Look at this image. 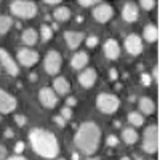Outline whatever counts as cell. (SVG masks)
<instances>
[{"instance_id":"cell-1","label":"cell","mask_w":160,"mask_h":160,"mask_svg":"<svg viewBox=\"0 0 160 160\" xmlns=\"http://www.w3.org/2000/svg\"><path fill=\"white\" fill-rule=\"evenodd\" d=\"M29 142L37 155L43 158H56L59 154V142L51 131L45 128H34L29 133Z\"/></svg>"},{"instance_id":"cell-2","label":"cell","mask_w":160,"mask_h":160,"mask_svg":"<svg viewBox=\"0 0 160 160\" xmlns=\"http://www.w3.org/2000/svg\"><path fill=\"white\" fill-rule=\"evenodd\" d=\"M74 142L82 154L93 155L98 151L101 142V128L95 122H83L75 133Z\"/></svg>"},{"instance_id":"cell-3","label":"cell","mask_w":160,"mask_h":160,"mask_svg":"<svg viewBox=\"0 0 160 160\" xmlns=\"http://www.w3.org/2000/svg\"><path fill=\"white\" fill-rule=\"evenodd\" d=\"M10 11L11 15H15L18 18L31 19L37 15V5L29 0H15L10 3Z\"/></svg>"},{"instance_id":"cell-4","label":"cell","mask_w":160,"mask_h":160,"mask_svg":"<svg viewBox=\"0 0 160 160\" xmlns=\"http://www.w3.org/2000/svg\"><path fill=\"white\" fill-rule=\"evenodd\" d=\"M96 108L102 114H114L120 108V99L112 93H99L96 98Z\"/></svg>"},{"instance_id":"cell-5","label":"cell","mask_w":160,"mask_h":160,"mask_svg":"<svg viewBox=\"0 0 160 160\" xmlns=\"http://www.w3.org/2000/svg\"><path fill=\"white\" fill-rule=\"evenodd\" d=\"M142 149L148 154H155L158 151V127L149 125L142 133Z\"/></svg>"},{"instance_id":"cell-6","label":"cell","mask_w":160,"mask_h":160,"mask_svg":"<svg viewBox=\"0 0 160 160\" xmlns=\"http://www.w3.org/2000/svg\"><path fill=\"white\" fill-rule=\"evenodd\" d=\"M43 66H45V71L48 75H56L61 71V66H62V56L61 53L56 50H50L47 51L45 59H43Z\"/></svg>"},{"instance_id":"cell-7","label":"cell","mask_w":160,"mask_h":160,"mask_svg":"<svg viewBox=\"0 0 160 160\" xmlns=\"http://www.w3.org/2000/svg\"><path fill=\"white\" fill-rule=\"evenodd\" d=\"M0 66L5 69V72L11 77H18L19 75V68H18V64L16 61L11 58V55L3 50V48H0Z\"/></svg>"},{"instance_id":"cell-8","label":"cell","mask_w":160,"mask_h":160,"mask_svg":"<svg viewBox=\"0 0 160 160\" xmlns=\"http://www.w3.org/2000/svg\"><path fill=\"white\" fill-rule=\"evenodd\" d=\"M16 58H18V62L21 66H24V68H32V66H35L38 62V58L40 56H38V53L35 50L26 47V48H21L18 51Z\"/></svg>"},{"instance_id":"cell-9","label":"cell","mask_w":160,"mask_h":160,"mask_svg":"<svg viewBox=\"0 0 160 160\" xmlns=\"http://www.w3.org/2000/svg\"><path fill=\"white\" fill-rule=\"evenodd\" d=\"M112 16H114V10L109 3H106V2H98L96 7L93 8V18L101 24L108 22Z\"/></svg>"},{"instance_id":"cell-10","label":"cell","mask_w":160,"mask_h":160,"mask_svg":"<svg viewBox=\"0 0 160 160\" xmlns=\"http://www.w3.org/2000/svg\"><path fill=\"white\" fill-rule=\"evenodd\" d=\"M38 101L42 102L43 108L53 109V108H56V104H58V95L51 88L43 87L42 90L38 91Z\"/></svg>"},{"instance_id":"cell-11","label":"cell","mask_w":160,"mask_h":160,"mask_svg":"<svg viewBox=\"0 0 160 160\" xmlns=\"http://www.w3.org/2000/svg\"><path fill=\"white\" fill-rule=\"evenodd\" d=\"M16 106L18 102L15 96H11L8 91L0 88V114H11L16 109Z\"/></svg>"},{"instance_id":"cell-12","label":"cell","mask_w":160,"mask_h":160,"mask_svg":"<svg viewBox=\"0 0 160 160\" xmlns=\"http://www.w3.org/2000/svg\"><path fill=\"white\" fill-rule=\"evenodd\" d=\"M125 50L130 53V55L136 56L142 51V42H141V37L136 34H130L125 37Z\"/></svg>"},{"instance_id":"cell-13","label":"cell","mask_w":160,"mask_h":160,"mask_svg":"<svg viewBox=\"0 0 160 160\" xmlns=\"http://www.w3.org/2000/svg\"><path fill=\"white\" fill-rule=\"evenodd\" d=\"M64 40H66V43H68V47L71 50H77L85 40V34L83 32H75V31H66Z\"/></svg>"},{"instance_id":"cell-14","label":"cell","mask_w":160,"mask_h":160,"mask_svg":"<svg viewBox=\"0 0 160 160\" xmlns=\"http://www.w3.org/2000/svg\"><path fill=\"white\" fill-rule=\"evenodd\" d=\"M96 78H98L96 71L93 69V68H88V69H85V71L80 72V75H78V83L82 85L83 88H91L93 85L96 83Z\"/></svg>"},{"instance_id":"cell-15","label":"cell","mask_w":160,"mask_h":160,"mask_svg":"<svg viewBox=\"0 0 160 160\" xmlns=\"http://www.w3.org/2000/svg\"><path fill=\"white\" fill-rule=\"evenodd\" d=\"M104 55L111 61H114L120 56V45L115 38H108L104 42Z\"/></svg>"},{"instance_id":"cell-16","label":"cell","mask_w":160,"mask_h":160,"mask_svg":"<svg viewBox=\"0 0 160 160\" xmlns=\"http://www.w3.org/2000/svg\"><path fill=\"white\" fill-rule=\"evenodd\" d=\"M138 15H139V8L136 3H133V2H127L122 8V18L123 21L127 22H135L138 19Z\"/></svg>"},{"instance_id":"cell-17","label":"cell","mask_w":160,"mask_h":160,"mask_svg":"<svg viewBox=\"0 0 160 160\" xmlns=\"http://www.w3.org/2000/svg\"><path fill=\"white\" fill-rule=\"evenodd\" d=\"M53 91L56 95H68L71 91V83L66 77H56L53 80Z\"/></svg>"},{"instance_id":"cell-18","label":"cell","mask_w":160,"mask_h":160,"mask_svg":"<svg viewBox=\"0 0 160 160\" xmlns=\"http://www.w3.org/2000/svg\"><path fill=\"white\" fill-rule=\"evenodd\" d=\"M87 64H88V55H87L85 51H77L75 55L72 56V59H71V66H72L75 71L85 69Z\"/></svg>"},{"instance_id":"cell-19","label":"cell","mask_w":160,"mask_h":160,"mask_svg":"<svg viewBox=\"0 0 160 160\" xmlns=\"http://www.w3.org/2000/svg\"><path fill=\"white\" fill-rule=\"evenodd\" d=\"M138 106H139V109H141V115L144 114V115H152L154 112H155V104H154V101L151 99V98H141L139 101H138Z\"/></svg>"},{"instance_id":"cell-20","label":"cell","mask_w":160,"mask_h":160,"mask_svg":"<svg viewBox=\"0 0 160 160\" xmlns=\"http://www.w3.org/2000/svg\"><path fill=\"white\" fill-rule=\"evenodd\" d=\"M21 38H22V43H24V45H28V48H29V47L35 45V42L38 40V32H37L35 29L29 28V29L22 31V35H21Z\"/></svg>"},{"instance_id":"cell-21","label":"cell","mask_w":160,"mask_h":160,"mask_svg":"<svg viewBox=\"0 0 160 160\" xmlns=\"http://www.w3.org/2000/svg\"><path fill=\"white\" fill-rule=\"evenodd\" d=\"M144 38H146V42H149V43H154L158 40V29H157V26L154 24H148L144 28V32H142Z\"/></svg>"},{"instance_id":"cell-22","label":"cell","mask_w":160,"mask_h":160,"mask_svg":"<svg viewBox=\"0 0 160 160\" xmlns=\"http://www.w3.org/2000/svg\"><path fill=\"white\" fill-rule=\"evenodd\" d=\"M122 139L127 144H135L139 139V135L135 128H123L122 130Z\"/></svg>"},{"instance_id":"cell-23","label":"cell","mask_w":160,"mask_h":160,"mask_svg":"<svg viewBox=\"0 0 160 160\" xmlns=\"http://www.w3.org/2000/svg\"><path fill=\"white\" fill-rule=\"evenodd\" d=\"M53 16H55V19L59 21V22H66V21L71 19V10L68 7H58L55 10V13H53Z\"/></svg>"},{"instance_id":"cell-24","label":"cell","mask_w":160,"mask_h":160,"mask_svg":"<svg viewBox=\"0 0 160 160\" xmlns=\"http://www.w3.org/2000/svg\"><path fill=\"white\" fill-rule=\"evenodd\" d=\"M13 26V19L7 15H2L0 16V35H5Z\"/></svg>"},{"instance_id":"cell-25","label":"cell","mask_w":160,"mask_h":160,"mask_svg":"<svg viewBox=\"0 0 160 160\" xmlns=\"http://www.w3.org/2000/svg\"><path fill=\"white\" fill-rule=\"evenodd\" d=\"M128 122L133 125V127H141L144 123V117L139 114V112H130L128 114Z\"/></svg>"},{"instance_id":"cell-26","label":"cell","mask_w":160,"mask_h":160,"mask_svg":"<svg viewBox=\"0 0 160 160\" xmlns=\"http://www.w3.org/2000/svg\"><path fill=\"white\" fill-rule=\"evenodd\" d=\"M40 35H42V40H43V42H48V40L53 37L51 28H48V26H42V28H40Z\"/></svg>"},{"instance_id":"cell-27","label":"cell","mask_w":160,"mask_h":160,"mask_svg":"<svg viewBox=\"0 0 160 160\" xmlns=\"http://www.w3.org/2000/svg\"><path fill=\"white\" fill-rule=\"evenodd\" d=\"M139 7H141L142 10H146V11H149V10H152V8L155 7V2H154V0H141Z\"/></svg>"},{"instance_id":"cell-28","label":"cell","mask_w":160,"mask_h":160,"mask_svg":"<svg viewBox=\"0 0 160 160\" xmlns=\"http://www.w3.org/2000/svg\"><path fill=\"white\" fill-rule=\"evenodd\" d=\"M61 117L68 122L69 118H72V109L71 108H68V106H64V108L61 109Z\"/></svg>"},{"instance_id":"cell-29","label":"cell","mask_w":160,"mask_h":160,"mask_svg":"<svg viewBox=\"0 0 160 160\" xmlns=\"http://www.w3.org/2000/svg\"><path fill=\"white\" fill-rule=\"evenodd\" d=\"M98 42H99V38H98L96 35L87 37V47H88V48H95V47L98 45Z\"/></svg>"},{"instance_id":"cell-30","label":"cell","mask_w":160,"mask_h":160,"mask_svg":"<svg viewBox=\"0 0 160 160\" xmlns=\"http://www.w3.org/2000/svg\"><path fill=\"white\" fill-rule=\"evenodd\" d=\"M15 122H16V125H18V127H24L26 123H28V117L18 114V115H15Z\"/></svg>"},{"instance_id":"cell-31","label":"cell","mask_w":160,"mask_h":160,"mask_svg":"<svg viewBox=\"0 0 160 160\" xmlns=\"http://www.w3.org/2000/svg\"><path fill=\"white\" fill-rule=\"evenodd\" d=\"M141 83H142L144 87H149V85L152 83V77H151L149 74H141Z\"/></svg>"},{"instance_id":"cell-32","label":"cell","mask_w":160,"mask_h":160,"mask_svg":"<svg viewBox=\"0 0 160 160\" xmlns=\"http://www.w3.org/2000/svg\"><path fill=\"white\" fill-rule=\"evenodd\" d=\"M7 157H8V149H7V146L0 144V160H7Z\"/></svg>"},{"instance_id":"cell-33","label":"cell","mask_w":160,"mask_h":160,"mask_svg":"<svg viewBox=\"0 0 160 160\" xmlns=\"http://www.w3.org/2000/svg\"><path fill=\"white\" fill-rule=\"evenodd\" d=\"M53 122H55L58 127H66V120L61 117V115H56V117H53Z\"/></svg>"},{"instance_id":"cell-34","label":"cell","mask_w":160,"mask_h":160,"mask_svg":"<svg viewBox=\"0 0 160 160\" xmlns=\"http://www.w3.org/2000/svg\"><path fill=\"white\" fill-rule=\"evenodd\" d=\"M98 2H95V0H78V5L82 7H91V5H96Z\"/></svg>"},{"instance_id":"cell-35","label":"cell","mask_w":160,"mask_h":160,"mask_svg":"<svg viewBox=\"0 0 160 160\" xmlns=\"http://www.w3.org/2000/svg\"><path fill=\"white\" fill-rule=\"evenodd\" d=\"M117 142H118V139H117V136L115 135H111L109 138H108V146H117Z\"/></svg>"},{"instance_id":"cell-36","label":"cell","mask_w":160,"mask_h":160,"mask_svg":"<svg viewBox=\"0 0 160 160\" xmlns=\"http://www.w3.org/2000/svg\"><path fill=\"white\" fill-rule=\"evenodd\" d=\"M22 151H24V142H22V141L16 142V146H15V152H16V154H21Z\"/></svg>"},{"instance_id":"cell-37","label":"cell","mask_w":160,"mask_h":160,"mask_svg":"<svg viewBox=\"0 0 160 160\" xmlns=\"http://www.w3.org/2000/svg\"><path fill=\"white\" fill-rule=\"evenodd\" d=\"M151 77H154L155 83H158V80H160V75H158V68H154V72H152V75H151Z\"/></svg>"},{"instance_id":"cell-38","label":"cell","mask_w":160,"mask_h":160,"mask_svg":"<svg viewBox=\"0 0 160 160\" xmlns=\"http://www.w3.org/2000/svg\"><path fill=\"white\" fill-rule=\"evenodd\" d=\"M7 160H28V158L22 157V155H13V157H10V158H7Z\"/></svg>"},{"instance_id":"cell-39","label":"cell","mask_w":160,"mask_h":160,"mask_svg":"<svg viewBox=\"0 0 160 160\" xmlns=\"http://www.w3.org/2000/svg\"><path fill=\"white\" fill-rule=\"evenodd\" d=\"M45 3H47V5H61L59 0H47Z\"/></svg>"},{"instance_id":"cell-40","label":"cell","mask_w":160,"mask_h":160,"mask_svg":"<svg viewBox=\"0 0 160 160\" xmlns=\"http://www.w3.org/2000/svg\"><path fill=\"white\" fill-rule=\"evenodd\" d=\"M13 136V130L11 128H7L5 130V138H11Z\"/></svg>"},{"instance_id":"cell-41","label":"cell","mask_w":160,"mask_h":160,"mask_svg":"<svg viewBox=\"0 0 160 160\" xmlns=\"http://www.w3.org/2000/svg\"><path fill=\"white\" fill-rule=\"evenodd\" d=\"M111 78H112V80L117 78V69H114V68L111 69Z\"/></svg>"},{"instance_id":"cell-42","label":"cell","mask_w":160,"mask_h":160,"mask_svg":"<svg viewBox=\"0 0 160 160\" xmlns=\"http://www.w3.org/2000/svg\"><path fill=\"white\" fill-rule=\"evenodd\" d=\"M75 102H77V101H75L74 98H69V99H68V108H71V106H74Z\"/></svg>"},{"instance_id":"cell-43","label":"cell","mask_w":160,"mask_h":160,"mask_svg":"<svg viewBox=\"0 0 160 160\" xmlns=\"http://www.w3.org/2000/svg\"><path fill=\"white\" fill-rule=\"evenodd\" d=\"M72 160H78V155L77 154H72Z\"/></svg>"},{"instance_id":"cell-44","label":"cell","mask_w":160,"mask_h":160,"mask_svg":"<svg viewBox=\"0 0 160 160\" xmlns=\"http://www.w3.org/2000/svg\"><path fill=\"white\" fill-rule=\"evenodd\" d=\"M120 160H131V158H130V157H127V155H125V157H122V158H120Z\"/></svg>"},{"instance_id":"cell-45","label":"cell","mask_w":160,"mask_h":160,"mask_svg":"<svg viewBox=\"0 0 160 160\" xmlns=\"http://www.w3.org/2000/svg\"><path fill=\"white\" fill-rule=\"evenodd\" d=\"M88 160H99V158H88Z\"/></svg>"},{"instance_id":"cell-46","label":"cell","mask_w":160,"mask_h":160,"mask_svg":"<svg viewBox=\"0 0 160 160\" xmlns=\"http://www.w3.org/2000/svg\"><path fill=\"white\" fill-rule=\"evenodd\" d=\"M58 160H66V158H58Z\"/></svg>"},{"instance_id":"cell-47","label":"cell","mask_w":160,"mask_h":160,"mask_svg":"<svg viewBox=\"0 0 160 160\" xmlns=\"http://www.w3.org/2000/svg\"><path fill=\"white\" fill-rule=\"evenodd\" d=\"M0 122H2V117H0Z\"/></svg>"}]
</instances>
